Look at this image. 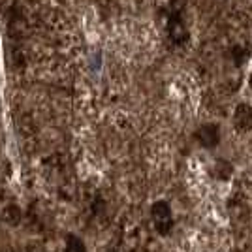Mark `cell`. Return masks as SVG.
Wrapping results in <instances>:
<instances>
[{"label":"cell","instance_id":"3","mask_svg":"<svg viewBox=\"0 0 252 252\" xmlns=\"http://www.w3.org/2000/svg\"><path fill=\"white\" fill-rule=\"evenodd\" d=\"M196 139L200 141V145H203V147L207 149L217 147L219 141H220V130H219L217 125H203L198 128Z\"/></svg>","mask_w":252,"mask_h":252},{"label":"cell","instance_id":"4","mask_svg":"<svg viewBox=\"0 0 252 252\" xmlns=\"http://www.w3.org/2000/svg\"><path fill=\"white\" fill-rule=\"evenodd\" d=\"M233 126L241 132H249L252 128V107L249 104H239L233 111Z\"/></svg>","mask_w":252,"mask_h":252},{"label":"cell","instance_id":"1","mask_svg":"<svg viewBox=\"0 0 252 252\" xmlns=\"http://www.w3.org/2000/svg\"><path fill=\"white\" fill-rule=\"evenodd\" d=\"M185 8L187 0H171L169 10L166 13V31L173 45H185L190 40L189 29L185 25Z\"/></svg>","mask_w":252,"mask_h":252},{"label":"cell","instance_id":"2","mask_svg":"<svg viewBox=\"0 0 252 252\" xmlns=\"http://www.w3.org/2000/svg\"><path fill=\"white\" fill-rule=\"evenodd\" d=\"M151 217H153V224H155V230L160 233V235H168L169 231L173 230V211L169 207L168 201L158 200L153 203L151 207Z\"/></svg>","mask_w":252,"mask_h":252},{"label":"cell","instance_id":"5","mask_svg":"<svg viewBox=\"0 0 252 252\" xmlns=\"http://www.w3.org/2000/svg\"><path fill=\"white\" fill-rule=\"evenodd\" d=\"M66 252H87L83 239L74 233H68L66 235Z\"/></svg>","mask_w":252,"mask_h":252}]
</instances>
